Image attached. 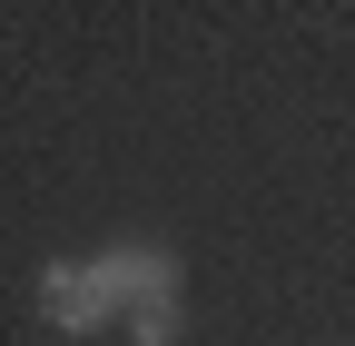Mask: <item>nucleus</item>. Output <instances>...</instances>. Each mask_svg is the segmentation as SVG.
Wrapping results in <instances>:
<instances>
[{
	"label": "nucleus",
	"mask_w": 355,
	"mask_h": 346,
	"mask_svg": "<svg viewBox=\"0 0 355 346\" xmlns=\"http://www.w3.org/2000/svg\"><path fill=\"white\" fill-rule=\"evenodd\" d=\"M128 327H139V346H168V336H178V297H148V307H128Z\"/></svg>",
	"instance_id": "nucleus-1"
}]
</instances>
